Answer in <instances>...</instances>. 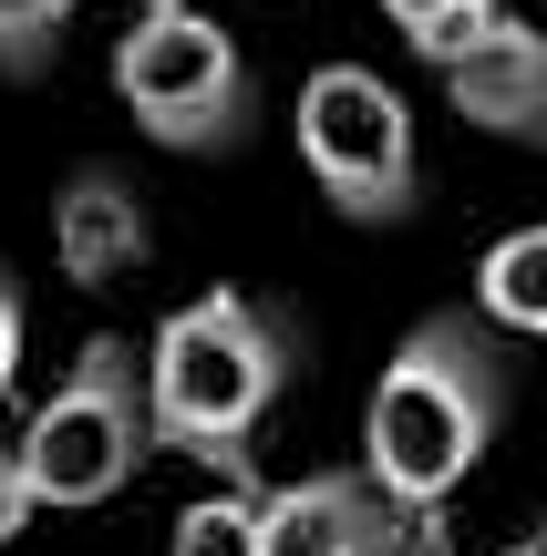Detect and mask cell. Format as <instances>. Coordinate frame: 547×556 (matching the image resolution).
<instances>
[{"instance_id": "13", "label": "cell", "mask_w": 547, "mask_h": 556, "mask_svg": "<svg viewBox=\"0 0 547 556\" xmlns=\"http://www.w3.org/2000/svg\"><path fill=\"white\" fill-rule=\"evenodd\" d=\"M32 516H41V505H32V484H21V454L0 443V546H11V536H21Z\"/></svg>"}, {"instance_id": "1", "label": "cell", "mask_w": 547, "mask_h": 556, "mask_svg": "<svg viewBox=\"0 0 547 556\" xmlns=\"http://www.w3.org/2000/svg\"><path fill=\"white\" fill-rule=\"evenodd\" d=\"M496 413H507V351H496V330L465 319V309L413 319L403 351L372 381V413H362V484H383V505L434 516L486 464Z\"/></svg>"}, {"instance_id": "8", "label": "cell", "mask_w": 547, "mask_h": 556, "mask_svg": "<svg viewBox=\"0 0 547 556\" xmlns=\"http://www.w3.org/2000/svg\"><path fill=\"white\" fill-rule=\"evenodd\" d=\"M372 526L383 505L362 475H300L259 495V556H372Z\"/></svg>"}, {"instance_id": "3", "label": "cell", "mask_w": 547, "mask_h": 556, "mask_svg": "<svg viewBox=\"0 0 547 556\" xmlns=\"http://www.w3.org/2000/svg\"><path fill=\"white\" fill-rule=\"evenodd\" d=\"M114 93L165 155H227L248 144V114H259V83H248L227 21L197 0H135L114 41Z\"/></svg>"}, {"instance_id": "6", "label": "cell", "mask_w": 547, "mask_h": 556, "mask_svg": "<svg viewBox=\"0 0 547 556\" xmlns=\"http://www.w3.org/2000/svg\"><path fill=\"white\" fill-rule=\"evenodd\" d=\"M424 62L445 73V103L475 124V135H507V144H537L547 155V31L537 21H517L507 0H496L486 21L445 31Z\"/></svg>"}, {"instance_id": "11", "label": "cell", "mask_w": 547, "mask_h": 556, "mask_svg": "<svg viewBox=\"0 0 547 556\" xmlns=\"http://www.w3.org/2000/svg\"><path fill=\"white\" fill-rule=\"evenodd\" d=\"M62 21H73V0H0V73L41 83L62 52Z\"/></svg>"}, {"instance_id": "9", "label": "cell", "mask_w": 547, "mask_h": 556, "mask_svg": "<svg viewBox=\"0 0 547 556\" xmlns=\"http://www.w3.org/2000/svg\"><path fill=\"white\" fill-rule=\"evenodd\" d=\"M475 319L547 340V227H517V238H496L475 258Z\"/></svg>"}, {"instance_id": "10", "label": "cell", "mask_w": 547, "mask_h": 556, "mask_svg": "<svg viewBox=\"0 0 547 556\" xmlns=\"http://www.w3.org/2000/svg\"><path fill=\"white\" fill-rule=\"evenodd\" d=\"M165 556H259V495L227 484V495H197L176 516V546Z\"/></svg>"}, {"instance_id": "15", "label": "cell", "mask_w": 547, "mask_h": 556, "mask_svg": "<svg viewBox=\"0 0 547 556\" xmlns=\"http://www.w3.org/2000/svg\"><path fill=\"white\" fill-rule=\"evenodd\" d=\"M507 556H547V536H517V546H507Z\"/></svg>"}, {"instance_id": "12", "label": "cell", "mask_w": 547, "mask_h": 556, "mask_svg": "<svg viewBox=\"0 0 547 556\" xmlns=\"http://www.w3.org/2000/svg\"><path fill=\"white\" fill-rule=\"evenodd\" d=\"M486 11H496V0H383V21L413 41V52H434L445 31H465V21H486Z\"/></svg>"}, {"instance_id": "14", "label": "cell", "mask_w": 547, "mask_h": 556, "mask_svg": "<svg viewBox=\"0 0 547 556\" xmlns=\"http://www.w3.org/2000/svg\"><path fill=\"white\" fill-rule=\"evenodd\" d=\"M11 381H21V278L0 268V402H11Z\"/></svg>"}, {"instance_id": "2", "label": "cell", "mask_w": 547, "mask_h": 556, "mask_svg": "<svg viewBox=\"0 0 547 556\" xmlns=\"http://www.w3.org/2000/svg\"><path fill=\"white\" fill-rule=\"evenodd\" d=\"M289 361H300L289 319L259 309L248 289L186 299L156 330V351H145V433H156L165 454H197V464H227V475H238L248 433H259L269 402L289 392Z\"/></svg>"}, {"instance_id": "5", "label": "cell", "mask_w": 547, "mask_h": 556, "mask_svg": "<svg viewBox=\"0 0 547 556\" xmlns=\"http://www.w3.org/2000/svg\"><path fill=\"white\" fill-rule=\"evenodd\" d=\"M300 165L351 227H403L413 186H424L403 93L383 73H362V62H321L300 83Z\"/></svg>"}, {"instance_id": "4", "label": "cell", "mask_w": 547, "mask_h": 556, "mask_svg": "<svg viewBox=\"0 0 547 556\" xmlns=\"http://www.w3.org/2000/svg\"><path fill=\"white\" fill-rule=\"evenodd\" d=\"M11 454H21L32 505H103V495H124L135 464L156 454V433H145V361L124 351V340H83L73 371H62L52 402L21 422Z\"/></svg>"}, {"instance_id": "7", "label": "cell", "mask_w": 547, "mask_h": 556, "mask_svg": "<svg viewBox=\"0 0 547 556\" xmlns=\"http://www.w3.org/2000/svg\"><path fill=\"white\" fill-rule=\"evenodd\" d=\"M52 258H62L73 289H114V278H135L145 258H156L145 197L124 176H103V165H83V176L52 197Z\"/></svg>"}]
</instances>
